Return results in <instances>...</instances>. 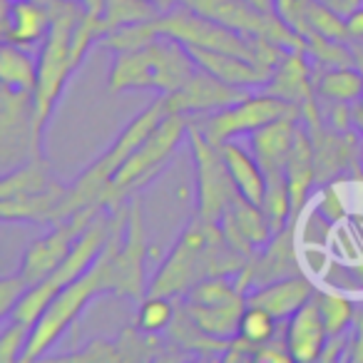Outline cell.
<instances>
[{
	"label": "cell",
	"instance_id": "1",
	"mask_svg": "<svg viewBox=\"0 0 363 363\" xmlns=\"http://www.w3.org/2000/svg\"><path fill=\"white\" fill-rule=\"evenodd\" d=\"M127 214H130V202L112 212V234H110V239H107L102 254L80 279L67 284V286L52 298V303L45 308V313L33 323L30 341H28L26 356H23L21 363H33L45 356L48 348L77 321V316L85 311V306L90 303L92 296L112 291V257H115L117 247H120L122 237H125Z\"/></svg>",
	"mask_w": 363,
	"mask_h": 363
},
{
	"label": "cell",
	"instance_id": "2",
	"mask_svg": "<svg viewBox=\"0 0 363 363\" xmlns=\"http://www.w3.org/2000/svg\"><path fill=\"white\" fill-rule=\"evenodd\" d=\"M50 11L52 28L43 50L38 52V85L33 90L38 155H43V135H45L48 120L52 117V110H55L70 75L77 70L75 60H72V30L85 8L80 6V0H55L50 3Z\"/></svg>",
	"mask_w": 363,
	"mask_h": 363
},
{
	"label": "cell",
	"instance_id": "3",
	"mask_svg": "<svg viewBox=\"0 0 363 363\" xmlns=\"http://www.w3.org/2000/svg\"><path fill=\"white\" fill-rule=\"evenodd\" d=\"M167 115H169V110H167L164 95H160L145 112H140V115L125 127V132L117 137L115 145H112L95 164L87 167V169L72 182L70 187H67L65 197H62L60 207H57V212H55V222H62V219L72 217V214H77L80 209L102 204V194L110 187V182H112V177L117 174V169H120L127 162V157L160 127V122L164 120ZM102 207H105V204H102Z\"/></svg>",
	"mask_w": 363,
	"mask_h": 363
},
{
	"label": "cell",
	"instance_id": "4",
	"mask_svg": "<svg viewBox=\"0 0 363 363\" xmlns=\"http://www.w3.org/2000/svg\"><path fill=\"white\" fill-rule=\"evenodd\" d=\"M189 120H192L189 115H167L160 122V127L127 157V162L117 169L110 187L102 194V204L110 212L125 207L147 182H152L164 169L167 162L172 160V155L179 147V142L187 137Z\"/></svg>",
	"mask_w": 363,
	"mask_h": 363
},
{
	"label": "cell",
	"instance_id": "5",
	"mask_svg": "<svg viewBox=\"0 0 363 363\" xmlns=\"http://www.w3.org/2000/svg\"><path fill=\"white\" fill-rule=\"evenodd\" d=\"M110 234H112V212L110 209H102V212L90 222V227L82 232V237L77 239L70 257H67L50 277L43 279L40 284H33V286L28 289V294L21 298L16 311L11 313L13 321L30 323L33 326V323L45 313V308L52 303V298H55L67 284L80 279L82 274L97 262V257H100L102 249H105ZM11 318H8V321H11Z\"/></svg>",
	"mask_w": 363,
	"mask_h": 363
},
{
	"label": "cell",
	"instance_id": "6",
	"mask_svg": "<svg viewBox=\"0 0 363 363\" xmlns=\"http://www.w3.org/2000/svg\"><path fill=\"white\" fill-rule=\"evenodd\" d=\"M187 142L194 157V167H197V214L204 222L219 224L237 199V184L229 174L222 147L212 145L204 137L194 117L189 120Z\"/></svg>",
	"mask_w": 363,
	"mask_h": 363
},
{
	"label": "cell",
	"instance_id": "7",
	"mask_svg": "<svg viewBox=\"0 0 363 363\" xmlns=\"http://www.w3.org/2000/svg\"><path fill=\"white\" fill-rule=\"evenodd\" d=\"M179 3L247 38H264L284 50L306 52V38L301 33L294 30L277 13H264L244 0H179Z\"/></svg>",
	"mask_w": 363,
	"mask_h": 363
},
{
	"label": "cell",
	"instance_id": "8",
	"mask_svg": "<svg viewBox=\"0 0 363 363\" xmlns=\"http://www.w3.org/2000/svg\"><path fill=\"white\" fill-rule=\"evenodd\" d=\"M209 229H212V224L204 222L199 214L187 224V229L182 232L174 249L169 252V257L164 259L160 272L150 281L147 294L184 298L194 284L207 279V259L204 257H207Z\"/></svg>",
	"mask_w": 363,
	"mask_h": 363
},
{
	"label": "cell",
	"instance_id": "9",
	"mask_svg": "<svg viewBox=\"0 0 363 363\" xmlns=\"http://www.w3.org/2000/svg\"><path fill=\"white\" fill-rule=\"evenodd\" d=\"M35 150V95L0 85V164L3 174L26 164Z\"/></svg>",
	"mask_w": 363,
	"mask_h": 363
},
{
	"label": "cell",
	"instance_id": "10",
	"mask_svg": "<svg viewBox=\"0 0 363 363\" xmlns=\"http://www.w3.org/2000/svg\"><path fill=\"white\" fill-rule=\"evenodd\" d=\"M289 112H298L296 105L281 100V97L272 95V92H257V95H247L239 100L237 105H229L219 112H212L204 120H194L199 130L204 132L212 145L222 147L224 142L234 140L239 135H252L254 130L264 127L267 122L284 117Z\"/></svg>",
	"mask_w": 363,
	"mask_h": 363
},
{
	"label": "cell",
	"instance_id": "11",
	"mask_svg": "<svg viewBox=\"0 0 363 363\" xmlns=\"http://www.w3.org/2000/svg\"><path fill=\"white\" fill-rule=\"evenodd\" d=\"M102 209H107V207L95 204V207L80 209L77 214L62 219V222H55L45 237L35 239V242L26 249L18 272L28 279L30 286L33 284H40L43 279H48L67 257H70L77 239L82 237V232L90 227V222L102 212Z\"/></svg>",
	"mask_w": 363,
	"mask_h": 363
},
{
	"label": "cell",
	"instance_id": "12",
	"mask_svg": "<svg viewBox=\"0 0 363 363\" xmlns=\"http://www.w3.org/2000/svg\"><path fill=\"white\" fill-rule=\"evenodd\" d=\"M313 140V155H316V182L331 184L346 174H361L363 172V135L358 130L336 132L321 120L303 122Z\"/></svg>",
	"mask_w": 363,
	"mask_h": 363
},
{
	"label": "cell",
	"instance_id": "13",
	"mask_svg": "<svg viewBox=\"0 0 363 363\" xmlns=\"http://www.w3.org/2000/svg\"><path fill=\"white\" fill-rule=\"evenodd\" d=\"M145 262H147V232L142 204L135 197L130 199V214L122 244L112 257V294L122 298L142 301L150 291L145 286Z\"/></svg>",
	"mask_w": 363,
	"mask_h": 363
},
{
	"label": "cell",
	"instance_id": "14",
	"mask_svg": "<svg viewBox=\"0 0 363 363\" xmlns=\"http://www.w3.org/2000/svg\"><path fill=\"white\" fill-rule=\"evenodd\" d=\"M296 274H303V269L296 252V222H294L286 229L274 234L267 247L259 249L252 257V262L234 277V281H237L239 291L249 294L257 286L286 277H296Z\"/></svg>",
	"mask_w": 363,
	"mask_h": 363
},
{
	"label": "cell",
	"instance_id": "15",
	"mask_svg": "<svg viewBox=\"0 0 363 363\" xmlns=\"http://www.w3.org/2000/svg\"><path fill=\"white\" fill-rule=\"evenodd\" d=\"M262 90L296 105L301 112V122L321 117L316 85H313V60L303 50H284L281 60L277 62L272 77Z\"/></svg>",
	"mask_w": 363,
	"mask_h": 363
},
{
	"label": "cell",
	"instance_id": "16",
	"mask_svg": "<svg viewBox=\"0 0 363 363\" xmlns=\"http://www.w3.org/2000/svg\"><path fill=\"white\" fill-rule=\"evenodd\" d=\"M247 95H252V90L229 85V82L209 75L207 70H197L179 90L164 95V102L169 115L194 117V115H212V112H219L229 105H237Z\"/></svg>",
	"mask_w": 363,
	"mask_h": 363
},
{
	"label": "cell",
	"instance_id": "17",
	"mask_svg": "<svg viewBox=\"0 0 363 363\" xmlns=\"http://www.w3.org/2000/svg\"><path fill=\"white\" fill-rule=\"evenodd\" d=\"M52 28V11L40 0H3L0 38L8 45L40 52Z\"/></svg>",
	"mask_w": 363,
	"mask_h": 363
},
{
	"label": "cell",
	"instance_id": "18",
	"mask_svg": "<svg viewBox=\"0 0 363 363\" xmlns=\"http://www.w3.org/2000/svg\"><path fill=\"white\" fill-rule=\"evenodd\" d=\"M184 45H187V50L192 52L199 70H207L209 75L219 77V80L229 82V85L244 87V90L264 87L274 72L272 67L257 65V62L247 60V57L232 55V52L209 50V48L189 45V43H184Z\"/></svg>",
	"mask_w": 363,
	"mask_h": 363
},
{
	"label": "cell",
	"instance_id": "19",
	"mask_svg": "<svg viewBox=\"0 0 363 363\" xmlns=\"http://www.w3.org/2000/svg\"><path fill=\"white\" fill-rule=\"evenodd\" d=\"M328 331L326 323L321 318L316 301H308L298 308L294 316L286 318V328H284V346L291 353L294 361L298 363H313L321 361V353L326 348Z\"/></svg>",
	"mask_w": 363,
	"mask_h": 363
},
{
	"label": "cell",
	"instance_id": "20",
	"mask_svg": "<svg viewBox=\"0 0 363 363\" xmlns=\"http://www.w3.org/2000/svg\"><path fill=\"white\" fill-rule=\"evenodd\" d=\"M298 125H301V112H289V115L277 117V120L267 122L264 127L249 135L254 157L259 160L267 174L284 172L289 155H291L294 140H296Z\"/></svg>",
	"mask_w": 363,
	"mask_h": 363
},
{
	"label": "cell",
	"instance_id": "21",
	"mask_svg": "<svg viewBox=\"0 0 363 363\" xmlns=\"http://www.w3.org/2000/svg\"><path fill=\"white\" fill-rule=\"evenodd\" d=\"M313 294H316V286H313L311 279H306L303 274H296V277H286L279 279V281L252 289L247 294V303L267 308L279 321H286L303 303L311 301Z\"/></svg>",
	"mask_w": 363,
	"mask_h": 363
},
{
	"label": "cell",
	"instance_id": "22",
	"mask_svg": "<svg viewBox=\"0 0 363 363\" xmlns=\"http://www.w3.org/2000/svg\"><path fill=\"white\" fill-rule=\"evenodd\" d=\"M284 174L289 179V189H291V202H294V222H298V214L308 204L313 187H318L316 182V155H313V140L308 135L306 125H298L296 140H294L291 155L284 167Z\"/></svg>",
	"mask_w": 363,
	"mask_h": 363
},
{
	"label": "cell",
	"instance_id": "23",
	"mask_svg": "<svg viewBox=\"0 0 363 363\" xmlns=\"http://www.w3.org/2000/svg\"><path fill=\"white\" fill-rule=\"evenodd\" d=\"M222 155L229 167V174H232L234 184H237V192L242 194L244 199H249V202L262 207L264 194H267V172L259 164L254 152L244 150L242 145L229 140L222 145Z\"/></svg>",
	"mask_w": 363,
	"mask_h": 363
},
{
	"label": "cell",
	"instance_id": "24",
	"mask_svg": "<svg viewBox=\"0 0 363 363\" xmlns=\"http://www.w3.org/2000/svg\"><path fill=\"white\" fill-rule=\"evenodd\" d=\"M65 184H52L40 194H21V197L0 199V217L3 222H33V224H52L55 212L65 197Z\"/></svg>",
	"mask_w": 363,
	"mask_h": 363
},
{
	"label": "cell",
	"instance_id": "25",
	"mask_svg": "<svg viewBox=\"0 0 363 363\" xmlns=\"http://www.w3.org/2000/svg\"><path fill=\"white\" fill-rule=\"evenodd\" d=\"M164 333H167V341L174 343L177 348L197 353V356H219L222 358L224 353H227V348L232 346V338H217V336H212V333L202 331V328L197 326V321L189 316L184 303L177 306L174 321L169 323V328H167Z\"/></svg>",
	"mask_w": 363,
	"mask_h": 363
},
{
	"label": "cell",
	"instance_id": "26",
	"mask_svg": "<svg viewBox=\"0 0 363 363\" xmlns=\"http://www.w3.org/2000/svg\"><path fill=\"white\" fill-rule=\"evenodd\" d=\"M110 90H155V65H152L150 45L140 50L115 52V62L110 70Z\"/></svg>",
	"mask_w": 363,
	"mask_h": 363
},
{
	"label": "cell",
	"instance_id": "27",
	"mask_svg": "<svg viewBox=\"0 0 363 363\" xmlns=\"http://www.w3.org/2000/svg\"><path fill=\"white\" fill-rule=\"evenodd\" d=\"M189 316L197 321L202 331L217 338H234L239 333V321L247 308V296H237L224 303H189L184 301Z\"/></svg>",
	"mask_w": 363,
	"mask_h": 363
},
{
	"label": "cell",
	"instance_id": "28",
	"mask_svg": "<svg viewBox=\"0 0 363 363\" xmlns=\"http://www.w3.org/2000/svg\"><path fill=\"white\" fill-rule=\"evenodd\" d=\"M313 85L316 95L323 102H358L363 100V70L356 65L348 67H313Z\"/></svg>",
	"mask_w": 363,
	"mask_h": 363
},
{
	"label": "cell",
	"instance_id": "29",
	"mask_svg": "<svg viewBox=\"0 0 363 363\" xmlns=\"http://www.w3.org/2000/svg\"><path fill=\"white\" fill-rule=\"evenodd\" d=\"M162 8L157 0H105L102 13L97 16V30L100 40L120 28L135 26V23H147L162 16Z\"/></svg>",
	"mask_w": 363,
	"mask_h": 363
},
{
	"label": "cell",
	"instance_id": "30",
	"mask_svg": "<svg viewBox=\"0 0 363 363\" xmlns=\"http://www.w3.org/2000/svg\"><path fill=\"white\" fill-rule=\"evenodd\" d=\"M52 184H57V182L52 179L50 164L45 162V157H33L26 164L3 174V179H0V199L21 197V194H40L45 189H50Z\"/></svg>",
	"mask_w": 363,
	"mask_h": 363
},
{
	"label": "cell",
	"instance_id": "31",
	"mask_svg": "<svg viewBox=\"0 0 363 363\" xmlns=\"http://www.w3.org/2000/svg\"><path fill=\"white\" fill-rule=\"evenodd\" d=\"M0 85L16 90H35L38 85V60L33 52L3 43L0 48Z\"/></svg>",
	"mask_w": 363,
	"mask_h": 363
},
{
	"label": "cell",
	"instance_id": "32",
	"mask_svg": "<svg viewBox=\"0 0 363 363\" xmlns=\"http://www.w3.org/2000/svg\"><path fill=\"white\" fill-rule=\"evenodd\" d=\"M227 214L234 219L239 232H242L257 249L267 247L269 239L274 237V229H272V224H269V217H267V212H264V207L244 199L242 194H237V199H234L232 207L227 209Z\"/></svg>",
	"mask_w": 363,
	"mask_h": 363
},
{
	"label": "cell",
	"instance_id": "33",
	"mask_svg": "<svg viewBox=\"0 0 363 363\" xmlns=\"http://www.w3.org/2000/svg\"><path fill=\"white\" fill-rule=\"evenodd\" d=\"M262 207H264V212H267L274 234L286 229L289 224H294L291 189H289V179L284 172H272V174H267V194H264Z\"/></svg>",
	"mask_w": 363,
	"mask_h": 363
},
{
	"label": "cell",
	"instance_id": "34",
	"mask_svg": "<svg viewBox=\"0 0 363 363\" xmlns=\"http://www.w3.org/2000/svg\"><path fill=\"white\" fill-rule=\"evenodd\" d=\"M313 301H316L318 311H321V318H323V323H326L328 336H336V333H348L353 328L358 303L353 301L351 296L316 289V294H313Z\"/></svg>",
	"mask_w": 363,
	"mask_h": 363
},
{
	"label": "cell",
	"instance_id": "35",
	"mask_svg": "<svg viewBox=\"0 0 363 363\" xmlns=\"http://www.w3.org/2000/svg\"><path fill=\"white\" fill-rule=\"evenodd\" d=\"M308 33H316V35L328 38V40L351 43L346 18L338 16L336 11H331V8L318 3V0H308L306 6V33H303V38Z\"/></svg>",
	"mask_w": 363,
	"mask_h": 363
},
{
	"label": "cell",
	"instance_id": "36",
	"mask_svg": "<svg viewBox=\"0 0 363 363\" xmlns=\"http://www.w3.org/2000/svg\"><path fill=\"white\" fill-rule=\"evenodd\" d=\"M174 316H177V303L172 301V296L147 294L140 301L135 323L147 333H164L169 328V323L174 321Z\"/></svg>",
	"mask_w": 363,
	"mask_h": 363
},
{
	"label": "cell",
	"instance_id": "37",
	"mask_svg": "<svg viewBox=\"0 0 363 363\" xmlns=\"http://www.w3.org/2000/svg\"><path fill=\"white\" fill-rule=\"evenodd\" d=\"M279 331V318L272 311L262 306H254L247 303L242 313V321H239V338L249 341L252 346H264V343H272L277 338Z\"/></svg>",
	"mask_w": 363,
	"mask_h": 363
},
{
	"label": "cell",
	"instance_id": "38",
	"mask_svg": "<svg viewBox=\"0 0 363 363\" xmlns=\"http://www.w3.org/2000/svg\"><path fill=\"white\" fill-rule=\"evenodd\" d=\"M157 38H160L157 23L147 21V23H135V26H127V28H120V30L110 33V35L102 38L100 45L112 52H127V50H140V48L155 43Z\"/></svg>",
	"mask_w": 363,
	"mask_h": 363
},
{
	"label": "cell",
	"instance_id": "39",
	"mask_svg": "<svg viewBox=\"0 0 363 363\" xmlns=\"http://www.w3.org/2000/svg\"><path fill=\"white\" fill-rule=\"evenodd\" d=\"M160 333H147L140 326H127L117 336V351L122 361H140V358H155L162 356V346L157 341Z\"/></svg>",
	"mask_w": 363,
	"mask_h": 363
},
{
	"label": "cell",
	"instance_id": "40",
	"mask_svg": "<svg viewBox=\"0 0 363 363\" xmlns=\"http://www.w3.org/2000/svg\"><path fill=\"white\" fill-rule=\"evenodd\" d=\"M237 296H247L244 291H239L237 281L234 277H207L202 281H197L192 289L187 291L184 301L189 303H224V301H232Z\"/></svg>",
	"mask_w": 363,
	"mask_h": 363
},
{
	"label": "cell",
	"instance_id": "41",
	"mask_svg": "<svg viewBox=\"0 0 363 363\" xmlns=\"http://www.w3.org/2000/svg\"><path fill=\"white\" fill-rule=\"evenodd\" d=\"M33 326L21 321H8L0 333V363H18L26 356L28 341H30Z\"/></svg>",
	"mask_w": 363,
	"mask_h": 363
},
{
	"label": "cell",
	"instance_id": "42",
	"mask_svg": "<svg viewBox=\"0 0 363 363\" xmlns=\"http://www.w3.org/2000/svg\"><path fill=\"white\" fill-rule=\"evenodd\" d=\"M28 289H30V284H28V279L21 272L13 274V277L0 279V318L3 321L11 318V313L16 311L21 298L28 294Z\"/></svg>",
	"mask_w": 363,
	"mask_h": 363
},
{
	"label": "cell",
	"instance_id": "43",
	"mask_svg": "<svg viewBox=\"0 0 363 363\" xmlns=\"http://www.w3.org/2000/svg\"><path fill=\"white\" fill-rule=\"evenodd\" d=\"M316 214L328 224V227H336V224H341L343 219L348 217L346 204H343V199L338 197L336 182L323 184L321 187V197H318V204H316Z\"/></svg>",
	"mask_w": 363,
	"mask_h": 363
},
{
	"label": "cell",
	"instance_id": "44",
	"mask_svg": "<svg viewBox=\"0 0 363 363\" xmlns=\"http://www.w3.org/2000/svg\"><path fill=\"white\" fill-rule=\"evenodd\" d=\"M62 361H97V363H110V361H122L120 351H117V343H110L105 338H95V341L87 343V348L77 353H67L60 356Z\"/></svg>",
	"mask_w": 363,
	"mask_h": 363
},
{
	"label": "cell",
	"instance_id": "45",
	"mask_svg": "<svg viewBox=\"0 0 363 363\" xmlns=\"http://www.w3.org/2000/svg\"><path fill=\"white\" fill-rule=\"evenodd\" d=\"M328 110H326V122L331 130L336 132H348V130H356L353 127V105L351 102H326Z\"/></svg>",
	"mask_w": 363,
	"mask_h": 363
},
{
	"label": "cell",
	"instance_id": "46",
	"mask_svg": "<svg viewBox=\"0 0 363 363\" xmlns=\"http://www.w3.org/2000/svg\"><path fill=\"white\" fill-rule=\"evenodd\" d=\"M346 361L363 363V303L356 311V321H353V333H351V341H348Z\"/></svg>",
	"mask_w": 363,
	"mask_h": 363
},
{
	"label": "cell",
	"instance_id": "47",
	"mask_svg": "<svg viewBox=\"0 0 363 363\" xmlns=\"http://www.w3.org/2000/svg\"><path fill=\"white\" fill-rule=\"evenodd\" d=\"M348 341H351V336H348V333H336V336H328L326 348H323V353H321V361L333 363L336 358H343V361H346Z\"/></svg>",
	"mask_w": 363,
	"mask_h": 363
},
{
	"label": "cell",
	"instance_id": "48",
	"mask_svg": "<svg viewBox=\"0 0 363 363\" xmlns=\"http://www.w3.org/2000/svg\"><path fill=\"white\" fill-rule=\"evenodd\" d=\"M348 23V35H351V43H361L363 45V6L358 11H353L351 16L346 18Z\"/></svg>",
	"mask_w": 363,
	"mask_h": 363
},
{
	"label": "cell",
	"instance_id": "49",
	"mask_svg": "<svg viewBox=\"0 0 363 363\" xmlns=\"http://www.w3.org/2000/svg\"><path fill=\"white\" fill-rule=\"evenodd\" d=\"M318 3L328 6L331 11H336L338 16H343V18H348L353 11H358V8L363 6V0H318Z\"/></svg>",
	"mask_w": 363,
	"mask_h": 363
},
{
	"label": "cell",
	"instance_id": "50",
	"mask_svg": "<svg viewBox=\"0 0 363 363\" xmlns=\"http://www.w3.org/2000/svg\"><path fill=\"white\" fill-rule=\"evenodd\" d=\"M346 272L353 277V281L358 284V286H363V259H356V262L346 264Z\"/></svg>",
	"mask_w": 363,
	"mask_h": 363
},
{
	"label": "cell",
	"instance_id": "51",
	"mask_svg": "<svg viewBox=\"0 0 363 363\" xmlns=\"http://www.w3.org/2000/svg\"><path fill=\"white\" fill-rule=\"evenodd\" d=\"M244 3H249V6L259 8L264 13H277V0H244Z\"/></svg>",
	"mask_w": 363,
	"mask_h": 363
},
{
	"label": "cell",
	"instance_id": "52",
	"mask_svg": "<svg viewBox=\"0 0 363 363\" xmlns=\"http://www.w3.org/2000/svg\"><path fill=\"white\" fill-rule=\"evenodd\" d=\"M353 127L363 135V100L353 102Z\"/></svg>",
	"mask_w": 363,
	"mask_h": 363
},
{
	"label": "cell",
	"instance_id": "53",
	"mask_svg": "<svg viewBox=\"0 0 363 363\" xmlns=\"http://www.w3.org/2000/svg\"><path fill=\"white\" fill-rule=\"evenodd\" d=\"M40 3H48V6H50V3H55V0H40Z\"/></svg>",
	"mask_w": 363,
	"mask_h": 363
}]
</instances>
